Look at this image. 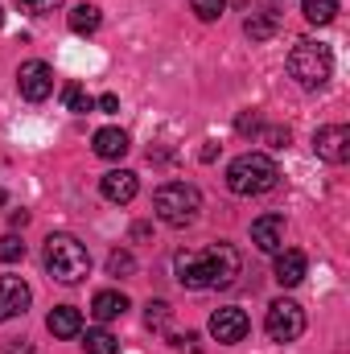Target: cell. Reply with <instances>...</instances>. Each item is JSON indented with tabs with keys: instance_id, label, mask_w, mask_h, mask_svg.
<instances>
[{
	"instance_id": "7402d4cb",
	"label": "cell",
	"mask_w": 350,
	"mask_h": 354,
	"mask_svg": "<svg viewBox=\"0 0 350 354\" xmlns=\"http://www.w3.org/2000/svg\"><path fill=\"white\" fill-rule=\"evenodd\" d=\"M17 260H25V243H21V235H0V264H17Z\"/></svg>"
},
{
	"instance_id": "4316f807",
	"label": "cell",
	"mask_w": 350,
	"mask_h": 354,
	"mask_svg": "<svg viewBox=\"0 0 350 354\" xmlns=\"http://www.w3.org/2000/svg\"><path fill=\"white\" fill-rule=\"evenodd\" d=\"M235 128H239L243 136H248V132H260V115H256V111H243V115L235 120Z\"/></svg>"
},
{
	"instance_id": "ffe728a7",
	"label": "cell",
	"mask_w": 350,
	"mask_h": 354,
	"mask_svg": "<svg viewBox=\"0 0 350 354\" xmlns=\"http://www.w3.org/2000/svg\"><path fill=\"white\" fill-rule=\"evenodd\" d=\"M87 354H120V338L107 334V330H87V342H83Z\"/></svg>"
},
{
	"instance_id": "52a82bcc",
	"label": "cell",
	"mask_w": 350,
	"mask_h": 354,
	"mask_svg": "<svg viewBox=\"0 0 350 354\" xmlns=\"http://www.w3.org/2000/svg\"><path fill=\"white\" fill-rule=\"evenodd\" d=\"M17 87H21V95H25L29 103L50 99V95H54V71H50V62H42V58L21 62V71H17Z\"/></svg>"
},
{
	"instance_id": "3957f363",
	"label": "cell",
	"mask_w": 350,
	"mask_h": 354,
	"mask_svg": "<svg viewBox=\"0 0 350 354\" xmlns=\"http://www.w3.org/2000/svg\"><path fill=\"white\" fill-rule=\"evenodd\" d=\"M288 75H293L305 91L326 87L330 75H334V54H330V46H322V41H313V37H301V41L288 50Z\"/></svg>"
},
{
	"instance_id": "f546056e",
	"label": "cell",
	"mask_w": 350,
	"mask_h": 354,
	"mask_svg": "<svg viewBox=\"0 0 350 354\" xmlns=\"http://www.w3.org/2000/svg\"><path fill=\"white\" fill-rule=\"evenodd\" d=\"M4 202H8V194H4V189H0V206H4Z\"/></svg>"
},
{
	"instance_id": "83f0119b",
	"label": "cell",
	"mask_w": 350,
	"mask_h": 354,
	"mask_svg": "<svg viewBox=\"0 0 350 354\" xmlns=\"http://www.w3.org/2000/svg\"><path fill=\"white\" fill-rule=\"evenodd\" d=\"M264 140H268L272 149H284V145H288V128H268V132H264Z\"/></svg>"
},
{
	"instance_id": "5bb4252c",
	"label": "cell",
	"mask_w": 350,
	"mask_h": 354,
	"mask_svg": "<svg viewBox=\"0 0 350 354\" xmlns=\"http://www.w3.org/2000/svg\"><path fill=\"white\" fill-rule=\"evenodd\" d=\"M91 145H95V157H103V161H120V157L132 149V140H128L124 128H99Z\"/></svg>"
},
{
	"instance_id": "e0dca14e",
	"label": "cell",
	"mask_w": 350,
	"mask_h": 354,
	"mask_svg": "<svg viewBox=\"0 0 350 354\" xmlns=\"http://www.w3.org/2000/svg\"><path fill=\"white\" fill-rule=\"evenodd\" d=\"M124 309H128V297H124L120 288H103V292H95V301H91V313H95L99 322H116V317H124Z\"/></svg>"
},
{
	"instance_id": "ac0fdd59",
	"label": "cell",
	"mask_w": 350,
	"mask_h": 354,
	"mask_svg": "<svg viewBox=\"0 0 350 354\" xmlns=\"http://www.w3.org/2000/svg\"><path fill=\"white\" fill-rule=\"evenodd\" d=\"M99 21H103V17H99V8H95V4H79V8L66 17L71 33H79V37H91V33L99 29Z\"/></svg>"
},
{
	"instance_id": "44dd1931",
	"label": "cell",
	"mask_w": 350,
	"mask_h": 354,
	"mask_svg": "<svg viewBox=\"0 0 350 354\" xmlns=\"http://www.w3.org/2000/svg\"><path fill=\"white\" fill-rule=\"evenodd\" d=\"M62 103H66V111H79V115L95 107V99H91V95L79 87V83H66V87H62Z\"/></svg>"
},
{
	"instance_id": "7a4b0ae2",
	"label": "cell",
	"mask_w": 350,
	"mask_h": 354,
	"mask_svg": "<svg viewBox=\"0 0 350 354\" xmlns=\"http://www.w3.org/2000/svg\"><path fill=\"white\" fill-rule=\"evenodd\" d=\"M276 185H280V169L268 153H239L227 165V189L239 198H260V194H272Z\"/></svg>"
},
{
	"instance_id": "277c9868",
	"label": "cell",
	"mask_w": 350,
	"mask_h": 354,
	"mask_svg": "<svg viewBox=\"0 0 350 354\" xmlns=\"http://www.w3.org/2000/svg\"><path fill=\"white\" fill-rule=\"evenodd\" d=\"M46 272H50L58 284H79L91 272L87 248H83L75 235H50V239H46Z\"/></svg>"
},
{
	"instance_id": "5b68a950",
	"label": "cell",
	"mask_w": 350,
	"mask_h": 354,
	"mask_svg": "<svg viewBox=\"0 0 350 354\" xmlns=\"http://www.w3.org/2000/svg\"><path fill=\"white\" fill-rule=\"evenodd\" d=\"M153 210H157V218L165 227H190L198 218V210H202V194L190 181H165L153 194Z\"/></svg>"
},
{
	"instance_id": "d6986e66",
	"label": "cell",
	"mask_w": 350,
	"mask_h": 354,
	"mask_svg": "<svg viewBox=\"0 0 350 354\" xmlns=\"http://www.w3.org/2000/svg\"><path fill=\"white\" fill-rule=\"evenodd\" d=\"M301 12L309 25H330L338 17V0H301Z\"/></svg>"
},
{
	"instance_id": "4fadbf2b",
	"label": "cell",
	"mask_w": 350,
	"mask_h": 354,
	"mask_svg": "<svg viewBox=\"0 0 350 354\" xmlns=\"http://www.w3.org/2000/svg\"><path fill=\"white\" fill-rule=\"evenodd\" d=\"M252 243L268 252V256H276L280 248H284V218L280 214H260L256 223H252Z\"/></svg>"
},
{
	"instance_id": "d4e9b609",
	"label": "cell",
	"mask_w": 350,
	"mask_h": 354,
	"mask_svg": "<svg viewBox=\"0 0 350 354\" xmlns=\"http://www.w3.org/2000/svg\"><path fill=\"white\" fill-rule=\"evenodd\" d=\"M107 272H111V276H132V272H136L132 252H111V256H107Z\"/></svg>"
},
{
	"instance_id": "9a60e30c",
	"label": "cell",
	"mask_w": 350,
	"mask_h": 354,
	"mask_svg": "<svg viewBox=\"0 0 350 354\" xmlns=\"http://www.w3.org/2000/svg\"><path fill=\"white\" fill-rule=\"evenodd\" d=\"M46 330H50L54 338H79V334H83V313H79L75 305H58V309H50Z\"/></svg>"
},
{
	"instance_id": "4dcf8cb0",
	"label": "cell",
	"mask_w": 350,
	"mask_h": 354,
	"mask_svg": "<svg viewBox=\"0 0 350 354\" xmlns=\"http://www.w3.org/2000/svg\"><path fill=\"white\" fill-rule=\"evenodd\" d=\"M0 25H4V8H0Z\"/></svg>"
},
{
	"instance_id": "f1b7e54d",
	"label": "cell",
	"mask_w": 350,
	"mask_h": 354,
	"mask_svg": "<svg viewBox=\"0 0 350 354\" xmlns=\"http://www.w3.org/2000/svg\"><path fill=\"white\" fill-rule=\"evenodd\" d=\"M95 107L111 115V111H120V95H111V91H107V95H99V99H95Z\"/></svg>"
},
{
	"instance_id": "30bf717a",
	"label": "cell",
	"mask_w": 350,
	"mask_h": 354,
	"mask_svg": "<svg viewBox=\"0 0 350 354\" xmlns=\"http://www.w3.org/2000/svg\"><path fill=\"white\" fill-rule=\"evenodd\" d=\"M29 301H33V292L21 276H0V322L21 317L29 309Z\"/></svg>"
},
{
	"instance_id": "9c48e42d",
	"label": "cell",
	"mask_w": 350,
	"mask_h": 354,
	"mask_svg": "<svg viewBox=\"0 0 350 354\" xmlns=\"http://www.w3.org/2000/svg\"><path fill=\"white\" fill-rule=\"evenodd\" d=\"M313 153L330 165H342L350 161V128L347 124H326L313 132Z\"/></svg>"
},
{
	"instance_id": "2e32d148",
	"label": "cell",
	"mask_w": 350,
	"mask_h": 354,
	"mask_svg": "<svg viewBox=\"0 0 350 354\" xmlns=\"http://www.w3.org/2000/svg\"><path fill=\"white\" fill-rule=\"evenodd\" d=\"M280 21H284V17H280L276 8H256V12L243 21V33H248L252 41H268V37L280 33Z\"/></svg>"
},
{
	"instance_id": "6da1fadb",
	"label": "cell",
	"mask_w": 350,
	"mask_h": 354,
	"mask_svg": "<svg viewBox=\"0 0 350 354\" xmlns=\"http://www.w3.org/2000/svg\"><path fill=\"white\" fill-rule=\"evenodd\" d=\"M239 252L231 248V243H210V248H202V252H181L174 260V276L181 288H190V292H206V288H227V284H235V276H239Z\"/></svg>"
},
{
	"instance_id": "ba28073f",
	"label": "cell",
	"mask_w": 350,
	"mask_h": 354,
	"mask_svg": "<svg viewBox=\"0 0 350 354\" xmlns=\"http://www.w3.org/2000/svg\"><path fill=\"white\" fill-rule=\"evenodd\" d=\"M248 330H252V322H248V313L235 309V305L210 313V338H214L219 346H235V342H243Z\"/></svg>"
},
{
	"instance_id": "8fae6325",
	"label": "cell",
	"mask_w": 350,
	"mask_h": 354,
	"mask_svg": "<svg viewBox=\"0 0 350 354\" xmlns=\"http://www.w3.org/2000/svg\"><path fill=\"white\" fill-rule=\"evenodd\" d=\"M136 189H140V177L132 174V169H111V174L99 177V194L107 202H116V206H128L136 198Z\"/></svg>"
},
{
	"instance_id": "603a6c76",
	"label": "cell",
	"mask_w": 350,
	"mask_h": 354,
	"mask_svg": "<svg viewBox=\"0 0 350 354\" xmlns=\"http://www.w3.org/2000/svg\"><path fill=\"white\" fill-rule=\"evenodd\" d=\"M145 326L149 330H165L169 326V305L165 301H149L145 305Z\"/></svg>"
},
{
	"instance_id": "cb8c5ba5",
	"label": "cell",
	"mask_w": 350,
	"mask_h": 354,
	"mask_svg": "<svg viewBox=\"0 0 350 354\" xmlns=\"http://www.w3.org/2000/svg\"><path fill=\"white\" fill-rule=\"evenodd\" d=\"M190 8H194L198 21H219L223 8H227V0H190Z\"/></svg>"
},
{
	"instance_id": "484cf974",
	"label": "cell",
	"mask_w": 350,
	"mask_h": 354,
	"mask_svg": "<svg viewBox=\"0 0 350 354\" xmlns=\"http://www.w3.org/2000/svg\"><path fill=\"white\" fill-rule=\"evenodd\" d=\"M29 17H46V12H58L62 8V0H17Z\"/></svg>"
},
{
	"instance_id": "7c38bea8",
	"label": "cell",
	"mask_w": 350,
	"mask_h": 354,
	"mask_svg": "<svg viewBox=\"0 0 350 354\" xmlns=\"http://www.w3.org/2000/svg\"><path fill=\"white\" fill-rule=\"evenodd\" d=\"M305 272H309L305 252H293V248H280V252H276V268H272V276H276L280 288H297V284L305 280Z\"/></svg>"
},
{
	"instance_id": "8992f818",
	"label": "cell",
	"mask_w": 350,
	"mask_h": 354,
	"mask_svg": "<svg viewBox=\"0 0 350 354\" xmlns=\"http://www.w3.org/2000/svg\"><path fill=\"white\" fill-rule=\"evenodd\" d=\"M264 330H268V338L272 342H297L301 334H305V309L297 305V301H288V297H276L272 305H268V317H264Z\"/></svg>"
}]
</instances>
